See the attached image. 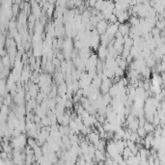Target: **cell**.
Masks as SVG:
<instances>
[{
    "mask_svg": "<svg viewBox=\"0 0 165 165\" xmlns=\"http://www.w3.org/2000/svg\"><path fill=\"white\" fill-rule=\"evenodd\" d=\"M27 144V138L24 134H19L18 136H15V138L12 140L11 146L13 149H18V150H22Z\"/></svg>",
    "mask_w": 165,
    "mask_h": 165,
    "instance_id": "obj_1",
    "label": "cell"
},
{
    "mask_svg": "<svg viewBox=\"0 0 165 165\" xmlns=\"http://www.w3.org/2000/svg\"><path fill=\"white\" fill-rule=\"evenodd\" d=\"M112 85V82H111V79L108 77H103L102 79V84H100L99 88H100V92L103 93V94H106V93H108L110 87Z\"/></svg>",
    "mask_w": 165,
    "mask_h": 165,
    "instance_id": "obj_2",
    "label": "cell"
},
{
    "mask_svg": "<svg viewBox=\"0 0 165 165\" xmlns=\"http://www.w3.org/2000/svg\"><path fill=\"white\" fill-rule=\"evenodd\" d=\"M107 26H108V23H107L104 19H100L96 24V30L98 31V33L99 35H102V34L105 33V31L107 29Z\"/></svg>",
    "mask_w": 165,
    "mask_h": 165,
    "instance_id": "obj_3",
    "label": "cell"
},
{
    "mask_svg": "<svg viewBox=\"0 0 165 165\" xmlns=\"http://www.w3.org/2000/svg\"><path fill=\"white\" fill-rule=\"evenodd\" d=\"M87 140H89L93 145L97 147V145L99 144V142L100 140L99 133V132H89L87 134Z\"/></svg>",
    "mask_w": 165,
    "mask_h": 165,
    "instance_id": "obj_4",
    "label": "cell"
},
{
    "mask_svg": "<svg viewBox=\"0 0 165 165\" xmlns=\"http://www.w3.org/2000/svg\"><path fill=\"white\" fill-rule=\"evenodd\" d=\"M98 49V57H99L100 61L103 60H105V58L107 57V55H108V49H107L106 46H103L100 45L99 46V47L97 48Z\"/></svg>",
    "mask_w": 165,
    "mask_h": 165,
    "instance_id": "obj_5",
    "label": "cell"
},
{
    "mask_svg": "<svg viewBox=\"0 0 165 165\" xmlns=\"http://www.w3.org/2000/svg\"><path fill=\"white\" fill-rule=\"evenodd\" d=\"M163 82V76H160L159 74H155L152 78V85L154 86H161Z\"/></svg>",
    "mask_w": 165,
    "mask_h": 165,
    "instance_id": "obj_6",
    "label": "cell"
},
{
    "mask_svg": "<svg viewBox=\"0 0 165 165\" xmlns=\"http://www.w3.org/2000/svg\"><path fill=\"white\" fill-rule=\"evenodd\" d=\"M127 127H130V130L131 131H137V128L139 127V122H138L137 119H134L131 122H128V123H127Z\"/></svg>",
    "mask_w": 165,
    "mask_h": 165,
    "instance_id": "obj_7",
    "label": "cell"
},
{
    "mask_svg": "<svg viewBox=\"0 0 165 165\" xmlns=\"http://www.w3.org/2000/svg\"><path fill=\"white\" fill-rule=\"evenodd\" d=\"M2 65L5 68H10L11 67V61H10V57L9 55H4L2 56Z\"/></svg>",
    "mask_w": 165,
    "mask_h": 165,
    "instance_id": "obj_8",
    "label": "cell"
},
{
    "mask_svg": "<svg viewBox=\"0 0 165 165\" xmlns=\"http://www.w3.org/2000/svg\"><path fill=\"white\" fill-rule=\"evenodd\" d=\"M143 127L145 128V131H147V133H150L155 131V126L152 123H149V122H145V124L143 125Z\"/></svg>",
    "mask_w": 165,
    "mask_h": 165,
    "instance_id": "obj_9",
    "label": "cell"
},
{
    "mask_svg": "<svg viewBox=\"0 0 165 165\" xmlns=\"http://www.w3.org/2000/svg\"><path fill=\"white\" fill-rule=\"evenodd\" d=\"M136 132H137V134H138V136L140 138H144L145 136L147 135V131H145V128L143 127H139L137 128V131H136Z\"/></svg>",
    "mask_w": 165,
    "mask_h": 165,
    "instance_id": "obj_10",
    "label": "cell"
},
{
    "mask_svg": "<svg viewBox=\"0 0 165 165\" xmlns=\"http://www.w3.org/2000/svg\"><path fill=\"white\" fill-rule=\"evenodd\" d=\"M53 66L54 65L52 64V62L48 60V62L46 63V70L47 71H49V73H52V71H53Z\"/></svg>",
    "mask_w": 165,
    "mask_h": 165,
    "instance_id": "obj_11",
    "label": "cell"
}]
</instances>
